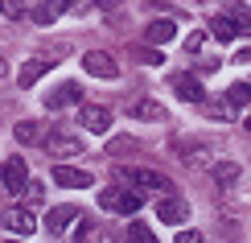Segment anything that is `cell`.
<instances>
[{
  "instance_id": "1",
  "label": "cell",
  "mask_w": 251,
  "mask_h": 243,
  "mask_svg": "<svg viewBox=\"0 0 251 243\" xmlns=\"http://www.w3.org/2000/svg\"><path fill=\"white\" fill-rule=\"evenodd\" d=\"M99 206L103 210H116V215H136V210L144 206V194H140V189H103Z\"/></svg>"
},
{
  "instance_id": "2",
  "label": "cell",
  "mask_w": 251,
  "mask_h": 243,
  "mask_svg": "<svg viewBox=\"0 0 251 243\" xmlns=\"http://www.w3.org/2000/svg\"><path fill=\"white\" fill-rule=\"evenodd\" d=\"M124 182H128L132 189H152V194H173V186H169V177H161V173H152V169H124Z\"/></svg>"
},
{
  "instance_id": "3",
  "label": "cell",
  "mask_w": 251,
  "mask_h": 243,
  "mask_svg": "<svg viewBox=\"0 0 251 243\" xmlns=\"http://www.w3.org/2000/svg\"><path fill=\"white\" fill-rule=\"evenodd\" d=\"M82 149H87V144H82V136H70V132H50L46 136V153L50 157H82Z\"/></svg>"
},
{
  "instance_id": "4",
  "label": "cell",
  "mask_w": 251,
  "mask_h": 243,
  "mask_svg": "<svg viewBox=\"0 0 251 243\" xmlns=\"http://www.w3.org/2000/svg\"><path fill=\"white\" fill-rule=\"evenodd\" d=\"M25 182H29V165L21 161V157H8V161L0 165V186L13 189V194H21V189H25Z\"/></svg>"
},
{
  "instance_id": "5",
  "label": "cell",
  "mask_w": 251,
  "mask_h": 243,
  "mask_svg": "<svg viewBox=\"0 0 251 243\" xmlns=\"http://www.w3.org/2000/svg\"><path fill=\"white\" fill-rule=\"evenodd\" d=\"M169 87L181 95L185 103H206V91H202V82H198V75H190V70H177V75L169 79Z\"/></svg>"
},
{
  "instance_id": "6",
  "label": "cell",
  "mask_w": 251,
  "mask_h": 243,
  "mask_svg": "<svg viewBox=\"0 0 251 243\" xmlns=\"http://www.w3.org/2000/svg\"><path fill=\"white\" fill-rule=\"evenodd\" d=\"M82 70H87V75H95V79H116V75H120L116 58L103 54V50H91V54H82Z\"/></svg>"
},
{
  "instance_id": "7",
  "label": "cell",
  "mask_w": 251,
  "mask_h": 243,
  "mask_svg": "<svg viewBox=\"0 0 251 243\" xmlns=\"http://www.w3.org/2000/svg\"><path fill=\"white\" fill-rule=\"evenodd\" d=\"M156 218L169 223V227H181L185 218H190V206H185L181 198H173V194H161V202H156Z\"/></svg>"
},
{
  "instance_id": "8",
  "label": "cell",
  "mask_w": 251,
  "mask_h": 243,
  "mask_svg": "<svg viewBox=\"0 0 251 243\" xmlns=\"http://www.w3.org/2000/svg\"><path fill=\"white\" fill-rule=\"evenodd\" d=\"M173 153L181 157L185 169H206V165H210V149H206V144H181V140H173Z\"/></svg>"
},
{
  "instance_id": "9",
  "label": "cell",
  "mask_w": 251,
  "mask_h": 243,
  "mask_svg": "<svg viewBox=\"0 0 251 243\" xmlns=\"http://www.w3.org/2000/svg\"><path fill=\"white\" fill-rule=\"evenodd\" d=\"M78 120H82V128H87V132H107L111 128V111L99 108V103H87Z\"/></svg>"
},
{
  "instance_id": "10",
  "label": "cell",
  "mask_w": 251,
  "mask_h": 243,
  "mask_svg": "<svg viewBox=\"0 0 251 243\" xmlns=\"http://www.w3.org/2000/svg\"><path fill=\"white\" fill-rule=\"evenodd\" d=\"M54 182H58V186H66V189H87L91 182H95V177H91L87 169H70V165H58V169H54Z\"/></svg>"
},
{
  "instance_id": "11",
  "label": "cell",
  "mask_w": 251,
  "mask_h": 243,
  "mask_svg": "<svg viewBox=\"0 0 251 243\" xmlns=\"http://www.w3.org/2000/svg\"><path fill=\"white\" fill-rule=\"evenodd\" d=\"M75 218H78V206H54V210L46 215V235H62Z\"/></svg>"
},
{
  "instance_id": "12",
  "label": "cell",
  "mask_w": 251,
  "mask_h": 243,
  "mask_svg": "<svg viewBox=\"0 0 251 243\" xmlns=\"http://www.w3.org/2000/svg\"><path fill=\"white\" fill-rule=\"evenodd\" d=\"M128 115H132V120H149V124H165V120H169V111H165L161 103H152V99H136L128 108Z\"/></svg>"
},
{
  "instance_id": "13",
  "label": "cell",
  "mask_w": 251,
  "mask_h": 243,
  "mask_svg": "<svg viewBox=\"0 0 251 243\" xmlns=\"http://www.w3.org/2000/svg\"><path fill=\"white\" fill-rule=\"evenodd\" d=\"M70 8H75L70 0H46V4H37V8H33L29 17H33L37 25H54V21H58L62 13H70Z\"/></svg>"
},
{
  "instance_id": "14",
  "label": "cell",
  "mask_w": 251,
  "mask_h": 243,
  "mask_svg": "<svg viewBox=\"0 0 251 243\" xmlns=\"http://www.w3.org/2000/svg\"><path fill=\"white\" fill-rule=\"evenodd\" d=\"M70 103H82V91H78V82H62V87L46 99V108L50 111H62V108H70Z\"/></svg>"
},
{
  "instance_id": "15",
  "label": "cell",
  "mask_w": 251,
  "mask_h": 243,
  "mask_svg": "<svg viewBox=\"0 0 251 243\" xmlns=\"http://www.w3.org/2000/svg\"><path fill=\"white\" fill-rule=\"evenodd\" d=\"M4 227L13 231V235H33V231H37V218L29 215L25 206H17V210H8V218H4Z\"/></svg>"
},
{
  "instance_id": "16",
  "label": "cell",
  "mask_w": 251,
  "mask_h": 243,
  "mask_svg": "<svg viewBox=\"0 0 251 243\" xmlns=\"http://www.w3.org/2000/svg\"><path fill=\"white\" fill-rule=\"evenodd\" d=\"M177 37V21H152L149 29H144V41L149 46H165V41Z\"/></svg>"
},
{
  "instance_id": "17",
  "label": "cell",
  "mask_w": 251,
  "mask_h": 243,
  "mask_svg": "<svg viewBox=\"0 0 251 243\" xmlns=\"http://www.w3.org/2000/svg\"><path fill=\"white\" fill-rule=\"evenodd\" d=\"M202 108H206V115H210V120H223V124L239 120V108H235L231 99H226V95H223V99H206Z\"/></svg>"
},
{
  "instance_id": "18",
  "label": "cell",
  "mask_w": 251,
  "mask_h": 243,
  "mask_svg": "<svg viewBox=\"0 0 251 243\" xmlns=\"http://www.w3.org/2000/svg\"><path fill=\"white\" fill-rule=\"evenodd\" d=\"M223 17L239 29V37H243V33L251 37V8H247V4H226V13H223Z\"/></svg>"
},
{
  "instance_id": "19",
  "label": "cell",
  "mask_w": 251,
  "mask_h": 243,
  "mask_svg": "<svg viewBox=\"0 0 251 243\" xmlns=\"http://www.w3.org/2000/svg\"><path fill=\"white\" fill-rule=\"evenodd\" d=\"M46 62H41V58H29L25 62V66H21V75H17V82H21V87H37V82H41V75H46Z\"/></svg>"
},
{
  "instance_id": "20",
  "label": "cell",
  "mask_w": 251,
  "mask_h": 243,
  "mask_svg": "<svg viewBox=\"0 0 251 243\" xmlns=\"http://www.w3.org/2000/svg\"><path fill=\"white\" fill-rule=\"evenodd\" d=\"M210 173H214V182H218V186H235L243 169H239L235 161H218V165H210Z\"/></svg>"
},
{
  "instance_id": "21",
  "label": "cell",
  "mask_w": 251,
  "mask_h": 243,
  "mask_svg": "<svg viewBox=\"0 0 251 243\" xmlns=\"http://www.w3.org/2000/svg\"><path fill=\"white\" fill-rule=\"evenodd\" d=\"M210 33H214L218 41H235V37H239V29H235L226 17H210Z\"/></svg>"
},
{
  "instance_id": "22",
  "label": "cell",
  "mask_w": 251,
  "mask_h": 243,
  "mask_svg": "<svg viewBox=\"0 0 251 243\" xmlns=\"http://www.w3.org/2000/svg\"><path fill=\"white\" fill-rule=\"evenodd\" d=\"M13 136H17L21 144H37V140H41V128H37L33 120H21L17 128H13Z\"/></svg>"
},
{
  "instance_id": "23",
  "label": "cell",
  "mask_w": 251,
  "mask_h": 243,
  "mask_svg": "<svg viewBox=\"0 0 251 243\" xmlns=\"http://www.w3.org/2000/svg\"><path fill=\"white\" fill-rule=\"evenodd\" d=\"M226 99H231L235 108H247V103H251V87H247V82H235V87L226 91Z\"/></svg>"
},
{
  "instance_id": "24",
  "label": "cell",
  "mask_w": 251,
  "mask_h": 243,
  "mask_svg": "<svg viewBox=\"0 0 251 243\" xmlns=\"http://www.w3.org/2000/svg\"><path fill=\"white\" fill-rule=\"evenodd\" d=\"M128 239H132V243H152V231L144 227V223H132V227H128Z\"/></svg>"
},
{
  "instance_id": "25",
  "label": "cell",
  "mask_w": 251,
  "mask_h": 243,
  "mask_svg": "<svg viewBox=\"0 0 251 243\" xmlns=\"http://www.w3.org/2000/svg\"><path fill=\"white\" fill-rule=\"evenodd\" d=\"M0 8H4L8 21H21V17H25V4H21V0H0Z\"/></svg>"
},
{
  "instance_id": "26",
  "label": "cell",
  "mask_w": 251,
  "mask_h": 243,
  "mask_svg": "<svg viewBox=\"0 0 251 243\" xmlns=\"http://www.w3.org/2000/svg\"><path fill=\"white\" fill-rule=\"evenodd\" d=\"M136 54H140V62H149V66H161V46H140Z\"/></svg>"
},
{
  "instance_id": "27",
  "label": "cell",
  "mask_w": 251,
  "mask_h": 243,
  "mask_svg": "<svg viewBox=\"0 0 251 243\" xmlns=\"http://www.w3.org/2000/svg\"><path fill=\"white\" fill-rule=\"evenodd\" d=\"M21 194H25L29 202H41V198H46V186H37V182H25V189H21Z\"/></svg>"
},
{
  "instance_id": "28",
  "label": "cell",
  "mask_w": 251,
  "mask_h": 243,
  "mask_svg": "<svg viewBox=\"0 0 251 243\" xmlns=\"http://www.w3.org/2000/svg\"><path fill=\"white\" fill-rule=\"evenodd\" d=\"M202 41H206V33L198 29V33H190V37H185V50H190V54H198V50H202Z\"/></svg>"
},
{
  "instance_id": "29",
  "label": "cell",
  "mask_w": 251,
  "mask_h": 243,
  "mask_svg": "<svg viewBox=\"0 0 251 243\" xmlns=\"http://www.w3.org/2000/svg\"><path fill=\"white\" fill-rule=\"evenodd\" d=\"M177 243H202V231H194V227H185L181 235H177Z\"/></svg>"
},
{
  "instance_id": "30",
  "label": "cell",
  "mask_w": 251,
  "mask_h": 243,
  "mask_svg": "<svg viewBox=\"0 0 251 243\" xmlns=\"http://www.w3.org/2000/svg\"><path fill=\"white\" fill-rule=\"evenodd\" d=\"M235 62H239V66H243V62H251V46H243V50H239V54H235Z\"/></svg>"
},
{
  "instance_id": "31",
  "label": "cell",
  "mask_w": 251,
  "mask_h": 243,
  "mask_svg": "<svg viewBox=\"0 0 251 243\" xmlns=\"http://www.w3.org/2000/svg\"><path fill=\"white\" fill-rule=\"evenodd\" d=\"M95 4H103V8H111V4H120V0H95Z\"/></svg>"
},
{
  "instance_id": "32",
  "label": "cell",
  "mask_w": 251,
  "mask_h": 243,
  "mask_svg": "<svg viewBox=\"0 0 251 243\" xmlns=\"http://www.w3.org/2000/svg\"><path fill=\"white\" fill-rule=\"evenodd\" d=\"M4 70H8V66H4V58H0V75H4Z\"/></svg>"
}]
</instances>
